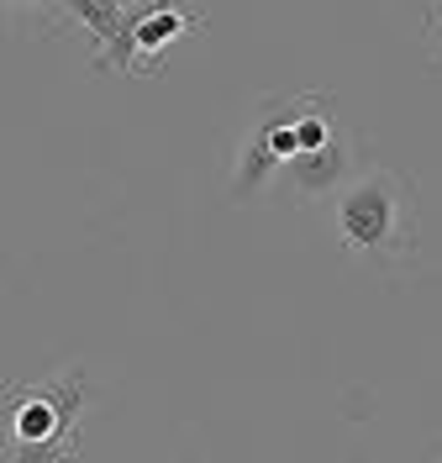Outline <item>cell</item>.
Here are the masks:
<instances>
[{
	"instance_id": "obj_8",
	"label": "cell",
	"mask_w": 442,
	"mask_h": 463,
	"mask_svg": "<svg viewBox=\"0 0 442 463\" xmlns=\"http://www.w3.org/2000/svg\"><path fill=\"white\" fill-rule=\"evenodd\" d=\"M121 5H127V11H137V5H153V0H121Z\"/></svg>"
},
{
	"instance_id": "obj_10",
	"label": "cell",
	"mask_w": 442,
	"mask_h": 463,
	"mask_svg": "<svg viewBox=\"0 0 442 463\" xmlns=\"http://www.w3.org/2000/svg\"><path fill=\"white\" fill-rule=\"evenodd\" d=\"M5 5H11V0H0V16H5Z\"/></svg>"
},
{
	"instance_id": "obj_6",
	"label": "cell",
	"mask_w": 442,
	"mask_h": 463,
	"mask_svg": "<svg viewBox=\"0 0 442 463\" xmlns=\"http://www.w3.org/2000/svg\"><path fill=\"white\" fill-rule=\"evenodd\" d=\"M274 169H285L279 158H274V147H268V137L253 127L248 137H242V153H237V169H232V201H253L259 190H264L268 179H274Z\"/></svg>"
},
{
	"instance_id": "obj_11",
	"label": "cell",
	"mask_w": 442,
	"mask_h": 463,
	"mask_svg": "<svg viewBox=\"0 0 442 463\" xmlns=\"http://www.w3.org/2000/svg\"><path fill=\"white\" fill-rule=\"evenodd\" d=\"M0 269H5V253H0Z\"/></svg>"
},
{
	"instance_id": "obj_3",
	"label": "cell",
	"mask_w": 442,
	"mask_h": 463,
	"mask_svg": "<svg viewBox=\"0 0 442 463\" xmlns=\"http://www.w3.org/2000/svg\"><path fill=\"white\" fill-rule=\"evenodd\" d=\"M63 16L80 22L95 37V69L132 74L137 69V11H127L121 0H59Z\"/></svg>"
},
{
	"instance_id": "obj_2",
	"label": "cell",
	"mask_w": 442,
	"mask_h": 463,
	"mask_svg": "<svg viewBox=\"0 0 442 463\" xmlns=\"http://www.w3.org/2000/svg\"><path fill=\"white\" fill-rule=\"evenodd\" d=\"M337 242L358 259L390 263L411 253V190L390 169H374L337 190Z\"/></svg>"
},
{
	"instance_id": "obj_12",
	"label": "cell",
	"mask_w": 442,
	"mask_h": 463,
	"mask_svg": "<svg viewBox=\"0 0 442 463\" xmlns=\"http://www.w3.org/2000/svg\"><path fill=\"white\" fill-rule=\"evenodd\" d=\"M437 463H442V458H437Z\"/></svg>"
},
{
	"instance_id": "obj_1",
	"label": "cell",
	"mask_w": 442,
	"mask_h": 463,
	"mask_svg": "<svg viewBox=\"0 0 442 463\" xmlns=\"http://www.w3.org/2000/svg\"><path fill=\"white\" fill-rule=\"evenodd\" d=\"M0 401H5V463H69L80 453V421H85L80 364L37 384L5 379Z\"/></svg>"
},
{
	"instance_id": "obj_4",
	"label": "cell",
	"mask_w": 442,
	"mask_h": 463,
	"mask_svg": "<svg viewBox=\"0 0 442 463\" xmlns=\"http://www.w3.org/2000/svg\"><path fill=\"white\" fill-rule=\"evenodd\" d=\"M201 27V11H184L174 0H153L137 11V63H153L169 43H179L184 32Z\"/></svg>"
},
{
	"instance_id": "obj_7",
	"label": "cell",
	"mask_w": 442,
	"mask_h": 463,
	"mask_svg": "<svg viewBox=\"0 0 442 463\" xmlns=\"http://www.w3.org/2000/svg\"><path fill=\"white\" fill-rule=\"evenodd\" d=\"M432 63L442 69V16H437V58H432Z\"/></svg>"
},
{
	"instance_id": "obj_5",
	"label": "cell",
	"mask_w": 442,
	"mask_h": 463,
	"mask_svg": "<svg viewBox=\"0 0 442 463\" xmlns=\"http://www.w3.org/2000/svg\"><path fill=\"white\" fill-rule=\"evenodd\" d=\"M348 164H353V147L348 137L337 132L326 147L316 153H300L290 169H295V184H300V195H326V190H343V179H348Z\"/></svg>"
},
{
	"instance_id": "obj_9",
	"label": "cell",
	"mask_w": 442,
	"mask_h": 463,
	"mask_svg": "<svg viewBox=\"0 0 442 463\" xmlns=\"http://www.w3.org/2000/svg\"><path fill=\"white\" fill-rule=\"evenodd\" d=\"M16 5H37V0H16ZM53 5H59V0H53Z\"/></svg>"
}]
</instances>
